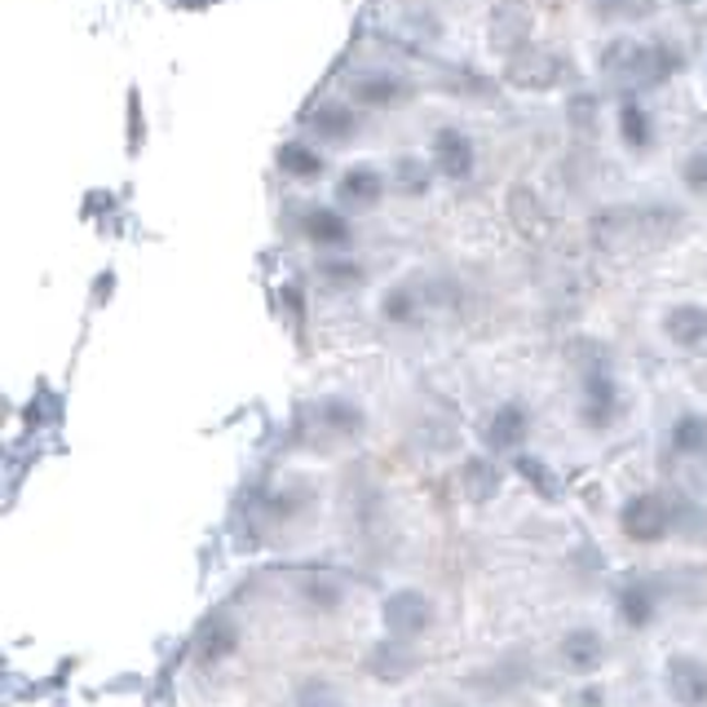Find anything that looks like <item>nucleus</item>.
<instances>
[{"instance_id": "nucleus-27", "label": "nucleus", "mask_w": 707, "mask_h": 707, "mask_svg": "<svg viewBox=\"0 0 707 707\" xmlns=\"http://www.w3.org/2000/svg\"><path fill=\"white\" fill-rule=\"evenodd\" d=\"M292 707H349V698H345V689H340L336 681H327V676H310V681H301V685H297Z\"/></svg>"}, {"instance_id": "nucleus-14", "label": "nucleus", "mask_w": 707, "mask_h": 707, "mask_svg": "<svg viewBox=\"0 0 707 707\" xmlns=\"http://www.w3.org/2000/svg\"><path fill=\"white\" fill-rule=\"evenodd\" d=\"M301 234H305V244L327 248V253H340V248L354 244V225L336 208H305L301 212Z\"/></svg>"}, {"instance_id": "nucleus-10", "label": "nucleus", "mask_w": 707, "mask_h": 707, "mask_svg": "<svg viewBox=\"0 0 707 707\" xmlns=\"http://www.w3.org/2000/svg\"><path fill=\"white\" fill-rule=\"evenodd\" d=\"M561 76H566L561 58L557 54H544V49H518L509 58V67H505V80L513 89H526V93H548V89L561 84Z\"/></svg>"}, {"instance_id": "nucleus-5", "label": "nucleus", "mask_w": 707, "mask_h": 707, "mask_svg": "<svg viewBox=\"0 0 707 707\" xmlns=\"http://www.w3.org/2000/svg\"><path fill=\"white\" fill-rule=\"evenodd\" d=\"M663 606H668V588L654 575H628L615 588V615L628 633H650L663 619Z\"/></svg>"}, {"instance_id": "nucleus-33", "label": "nucleus", "mask_w": 707, "mask_h": 707, "mask_svg": "<svg viewBox=\"0 0 707 707\" xmlns=\"http://www.w3.org/2000/svg\"><path fill=\"white\" fill-rule=\"evenodd\" d=\"M681 182H685V190H689L694 199H707V151H703V147L689 151V155L681 160Z\"/></svg>"}, {"instance_id": "nucleus-29", "label": "nucleus", "mask_w": 707, "mask_h": 707, "mask_svg": "<svg viewBox=\"0 0 707 707\" xmlns=\"http://www.w3.org/2000/svg\"><path fill=\"white\" fill-rule=\"evenodd\" d=\"M433 173H438V169H429L420 155H398V160H394V186H398L403 195H412V199L429 190V177H433Z\"/></svg>"}, {"instance_id": "nucleus-12", "label": "nucleus", "mask_w": 707, "mask_h": 707, "mask_svg": "<svg viewBox=\"0 0 707 707\" xmlns=\"http://www.w3.org/2000/svg\"><path fill=\"white\" fill-rule=\"evenodd\" d=\"M526 36H531V5H526V0H496L491 19H487L491 49L513 58L518 49H526Z\"/></svg>"}, {"instance_id": "nucleus-37", "label": "nucleus", "mask_w": 707, "mask_h": 707, "mask_svg": "<svg viewBox=\"0 0 707 707\" xmlns=\"http://www.w3.org/2000/svg\"><path fill=\"white\" fill-rule=\"evenodd\" d=\"M676 5H681V10H694V5H698V0H676Z\"/></svg>"}, {"instance_id": "nucleus-26", "label": "nucleus", "mask_w": 707, "mask_h": 707, "mask_svg": "<svg viewBox=\"0 0 707 707\" xmlns=\"http://www.w3.org/2000/svg\"><path fill=\"white\" fill-rule=\"evenodd\" d=\"M588 5L606 23H646V19H654L659 0H588Z\"/></svg>"}, {"instance_id": "nucleus-32", "label": "nucleus", "mask_w": 707, "mask_h": 707, "mask_svg": "<svg viewBox=\"0 0 707 707\" xmlns=\"http://www.w3.org/2000/svg\"><path fill=\"white\" fill-rule=\"evenodd\" d=\"M318 279H323L327 288L345 292V288H363V283H368V270H363L359 262H345V257H332V262H323V266H318Z\"/></svg>"}, {"instance_id": "nucleus-28", "label": "nucleus", "mask_w": 707, "mask_h": 707, "mask_svg": "<svg viewBox=\"0 0 707 707\" xmlns=\"http://www.w3.org/2000/svg\"><path fill=\"white\" fill-rule=\"evenodd\" d=\"M412 663H416V654H412V646L407 641H381V650L372 654V668L381 672V681H403L407 672H412Z\"/></svg>"}, {"instance_id": "nucleus-23", "label": "nucleus", "mask_w": 707, "mask_h": 707, "mask_svg": "<svg viewBox=\"0 0 707 707\" xmlns=\"http://www.w3.org/2000/svg\"><path fill=\"white\" fill-rule=\"evenodd\" d=\"M668 451L676 460H707V416L703 412H681L668 429Z\"/></svg>"}, {"instance_id": "nucleus-8", "label": "nucleus", "mask_w": 707, "mask_h": 707, "mask_svg": "<svg viewBox=\"0 0 707 707\" xmlns=\"http://www.w3.org/2000/svg\"><path fill=\"white\" fill-rule=\"evenodd\" d=\"M429 164H433L447 182H468V177H474V169H478V151H474V142H468V134H464V129L442 125V129L433 134Z\"/></svg>"}, {"instance_id": "nucleus-15", "label": "nucleus", "mask_w": 707, "mask_h": 707, "mask_svg": "<svg viewBox=\"0 0 707 707\" xmlns=\"http://www.w3.org/2000/svg\"><path fill=\"white\" fill-rule=\"evenodd\" d=\"M349 97L363 106H376V111H394L412 97V89H407V80H398L390 71H363L349 80Z\"/></svg>"}, {"instance_id": "nucleus-34", "label": "nucleus", "mask_w": 707, "mask_h": 707, "mask_svg": "<svg viewBox=\"0 0 707 707\" xmlns=\"http://www.w3.org/2000/svg\"><path fill=\"white\" fill-rule=\"evenodd\" d=\"M518 474H522V478H531V483H535V487H540L544 496H557V483H553V474H548V468H544V464H540L535 455H518Z\"/></svg>"}, {"instance_id": "nucleus-20", "label": "nucleus", "mask_w": 707, "mask_h": 707, "mask_svg": "<svg viewBox=\"0 0 707 707\" xmlns=\"http://www.w3.org/2000/svg\"><path fill=\"white\" fill-rule=\"evenodd\" d=\"M663 336L676 345V349H698L707 340V305H694V301H681L663 314Z\"/></svg>"}, {"instance_id": "nucleus-7", "label": "nucleus", "mask_w": 707, "mask_h": 707, "mask_svg": "<svg viewBox=\"0 0 707 707\" xmlns=\"http://www.w3.org/2000/svg\"><path fill=\"white\" fill-rule=\"evenodd\" d=\"M557 663H561V672H570V676H579V681L598 676L602 663H606V637H602L598 628H588V624L566 628V633L557 637Z\"/></svg>"}, {"instance_id": "nucleus-2", "label": "nucleus", "mask_w": 707, "mask_h": 707, "mask_svg": "<svg viewBox=\"0 0 707 707\" xmlns=\"http://www.w3.org/2000/svg\"><path fill=\"white\" fill-rule=\"evenodd\" d=\"M602 71L615 80V84H663L681 71V49L676 45H646V40H633V36H619L602 49Z\"/></svg>"}, {"instance_id": "nucleus-22", "label": "nucleus", "mask_w": 707, "mask_h": 707, "mask_svg": "<svg viewBox=\"0 0 707 707\" xmlns=\"http://www.w3.org/2000/svg\"><path fill=\"white\" fill-rule=\"evenodd\" d=\"M619 142H624V151H633V155H646L650 147H654V120H650V111L628 93L624 102H619Z\"/></svg>"}, {"instance_id": "nucleus-30", "label": "nucleus", "mask_w": 707, "mask_h": 707, "mask_svg": "<svg viewBox=\"0 0 707 707\" xmlns=\"http://www.w3.org/2000/svg\"><path fill=\"white\" fill-rule=\"evenodd\" d=\"M566 115H570V129H575L579 138H593V134L602 129V102H598L593 93H575V97L566 102Z\"/></svg>"}, {"instance_id": "nucleus-16", "label": "nucleus", "mask_w": 707, "mask_h": 707, "mask_svg": "<svg viewBox=\"0 0 707 707\" xmlns=\"http://www.w3.org/2000/svg\"><path fill=\"white\" fill-rule=\"evenodd\" d=\"M314 425H318V433H327L336 442H354V438H363L368 416H363L359 403H349V398H323L314 407Z\"/></svg>"}, {"instance_id": "nucleus-4", "label": "nucleus", "mask_w": 707, "mask_h": 707, "mask_svg": "<svg viewBox=\"0 0 707 707\" xmlns=\"http://www.w3.org/2000/svg\"><path fill=\"white\" fill-rule=\"evenodd\" d=\"M681 526V505L672 496H659V491H641L624 505L619 513V531L633 540V544H659L668 540L672 531Z\"/></svg>"}, {"instance_id": "nucleus-18", "label": "nucleus", "mask_w": 707, "mask_h": 707, "mask_svg": "<svg viewBox=\"0 0 707 707\" xmlns=\"http://www.w3.org/2000/svg\"><path fill=\"white\" fill-rule=\"evenodd\" d=\"M385 195V173L372 169V164H354L345 169V177L336 182V199L349 204V208H376Z\"/></svg>"}, {"instance_id": "nucleus-11", "label": "nucleus", "mask_w": 707, "mask_h": 707, "mask_svg": "<svg viewBox=\"0 0 707 707\" xmlns=\"http://www.w3.org/2000/svg\"><path fill=\"white\" fill-rule=\"evenodd\" d=\"M663 685H668L676 707H707V663L698 654H685V650L668 654Z\"/></svg>"}, {"instance_id": "nucleus-3", "label": "nucleus", "mask_w": 707, "mask_h": 707, "mask_svg": "<svg viewBox=\"0 0 707 707\" xmlns=\"http://www.w3.org/2000/svg\"><path fill=\"white\" fill-rule=\"evenodd\" d=\"M624 416V394H619V381L611 376L606 363H593L583 368V381H579V425L588 433H611Z\"/></svg>"}, {"instance_id": "nucleus-17", "label": "nucleus", "mask_w": 707, "mask_h": 707, "mask_svg": "<svg viewBox=\"0 0 707 707\" xmlns=\"http://www.w3.org/2000/svg\"><path fill=\"white\" fill-rule=\"evenodd\" d=\"M234 654H240V628H234V619H225V615L208 619V628H204V637L195 646V663L204 672H212V668H221Z\"/></svg>"}, {"instance_id": "nucleus-36", "label": "nucleus", "mask_w": 707, "mask_h": 707, "mask_svg": "<svg viewBox=\"0 0 707 707\" xmlns=\"http://www.w3.org/2000/svg\"><path fill=\"white\" fill-rule=\"evenodd\" d=\"M575 707H602V689H588V694H579V698H575Z\"/></svg>"}, {"instance_id": "nucleus-1", "label": "nucleus", "mask_w": 707, "mask_h": 707, "mask_svg": "<svg viewBox=\"0 0 707 707\" xmlns=\"http://www.w3.org/2000/svg\"><path fill=\"white\" fill-rule=\"evenodd\" d=\"M681 225H685V212L668 204H611L588 217V240L611 257H628V253L663 248L668 240H676Z\"/></svg>"}, {"instance_id": "nucleus-19", "label": "nucleus", "mask_w": 707, "mask_h": 707, "mask_svg": "<svg viewBox=\"0 0 707 707\" xmlns=\"http://www.w3.org/2000/svg\"><path fill=\"white\" fill-rule=\"evenodd\" d=\"M305 125H310L323 142H349L354 134H359V115H354L349 102L327 97V102H318V106L305 115Z\"/></svg>"}, {"instance_id": "nucleus-9", "label": "nucleus", "mask_w": 707, "mask_h": 707, "mask_svg": "<svg viewBox=\"0 0 707 707\" xmlns=\"http://www.w3.org/2000/svg\"><path fill=\"white\" fill-rule=\"evenodd\" d=\"M531 425H535L531 407H526V403H518V398H509V403H500V407L487 416V425H483V442H487L491 451L518 455V451L526 447V438H531Z\"/></svg>"}, {"instance_id": "nucleus-13", "label": "nucleus", "mask_w": 707, "mask_h": 707, "mask_svg": "<svg viewBox=\"0 0 707 707\" xmlns=\"http://www.w3.org/2000/svg\"><path fill=\"white\" fill-rule=\"evenodd\" d=\"M297 598H301L305 611L332 615V611L340 606V598H345V583H340V575L327 570V566H301V575H297Z\"/></svg>"}, {"instance_id": "nucleus-31", "label": "nucleus", "mask_w": 707, "mask_h": 707, "mask_svg": "<svg viewBox=\"0 0 707 707\" xmlns=\"http://www.w3.org/2000/svg\"><path fill=\"white\" fill-rule=\"evenodd\" d=\"M464 491H468V500H491L500 491V474L491 468V460H468L464 464Z\"/></svg>"}, {"instance_id": "nucleus-24", "label": "nucleus", "mask_w": 707, "mask_h": 707, "mask_svg": "<svg viewBox=\"0 0 707 707\" xmlns=\"http://www.w3.org/2000/svg\"><path fill=\"white\" fill-rule=\"evenodd\" d=\"M509 217H513L518 234H526V240H544L548 234V212H544V204H540V195L531 186L509 190Z\"/></svg>"}, {"instance_id": "nucleus-35", "label": "nucleus", "mask_w": 707, "mask_h": 707, "mask_svg": "<svg viewBox=\"0 0 707 707\" xmlns=\"http://www.w3.org/2000/svg\"><path fill=\"white\" fill-rule=\"evenodd\" d=\"M142 129H147V120H142V97H138V89H134V93H129V151L142 147V138H147Z\"/></svg>"}, {"instance_id": "nucleus-25", "label": "nucleus", "mask_w": 707, "mask_h": 707, "mask_svg": "<svg viewBox=\"0 0 707 707\" xmlns=\"http://www.w3.org/2000/svg\"><path fill=\"white\" fill-rule=\"evenodd\" d=\"M279 173H288L292 182H318L323 177V155L310 142H283L279 147Z\"/></svg>"}, {"instance_id": "nucleus-21", "label": "nucleus", "mask_w": 707, "mask_h": 707, "mask_svg": "<svg viewBox=\"0 0 707 707\" xmlns=\"http://www.w3.org/2000/svg\"><path fill=\"white\" fill-rule=\"evenodd\" d=\"M381 318H385L390 327H416V323L425 318V292H420V283H416V279L394 283V288L381 297Z\"/></svg>"}, {"instance_id": "nucleus-38", "label": "nucleus", "mask_w": 707, "mask_h": 707, "mask_svg": "<svg viewBox=\"0 0 707 707\" xmlns=\"http://www.w3.org/2000/svg\"><path fill=\"white\" fill-rule=\"evenodd\" d=\"M433 707H460V703H433Z\"/></svg>"}, {"instance_id": "nucleus-6", "label": "nucleus", "mask_w": 707, "mask_h": 707, "mask_svg": "<svg viewBox=\"0 0 707 707\" xmlns=\"http://www.w3.org/2000/svg\"><path fill=\"white\" fill-rule=\"evenodd\" d=\"M433 619H438V611H433L429 593H420V588H394V593L381 602V628L394 641L416 646L433 628Z\"/></svg>"}]
</instances>
